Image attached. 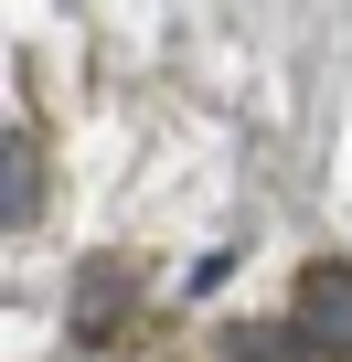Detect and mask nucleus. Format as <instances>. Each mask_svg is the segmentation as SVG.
Returning <instances> with one entry per match:
<instances>
[{"instance_id": "f257e3e1", "label": "nucleus", "mask_w": 352, "mask_h": 362, "mask_svg": "<svg viewBox=\"0 0 352 362\" xmlns=\"http://www.w3.org/2000/svg\"><path fill=\"white\" fill-rule=\"evenodd\" d=\"M288 330H299V351H320V362H352V256H310V267H299Z\"/></svg>"}, {"instance_id": "f03ea898", "label": "nucleus", "mask_w": 352, "mask_h": 362, "mask_svg": "<svg viewBox=\"0 0 352 362\" xmlns=\"http://www.w3.org/2000/svg\"><path fill=\"white\" fill-rule=\"evenodd\" d=\"M225 362H299V330H235Z\"/></svg>"}]
</instances>
